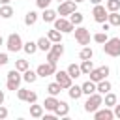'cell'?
Segmentation results:
<instances>
[{
  "instance_id": "e575fe53",
  "label": "cell",
  "mask_w": 120,
  "mask_h": 120,
  "mask_svg": "<svg viewBox=\"0 0 120 120\" xmlns=\"http://www.w3.org/2000/svg\"><path fill=\"white\" fill-rule=\"evenodd\" d=\"M15 69H19L21 73H22V71H26V69H28V60H22V58H19V60L15 62Z\"/></svg>"
},
{
  "instance_id": "f546056e",
  "label": "cell",
  "mask_w": 120,
  "mask_h": 120,
  "mask_svg": "<svg viewBox=\"0 0 120 120\" xmlns=\"http://www.w3.org/2000/svg\"><path fill=\"white\" fill-rule=\"evenodd\" d=\"M24 75H22V81H26V82H36V79H38V73L36 71H32L30 68L26 69V71H22Z\"/></svg>"
},
{
  "instance_id": "4fadbf2b",
  "label": "cell",
  "mask_w": 120,
  "mask_h": 120,
  "mask_svg": "<svg viewBox=\"0 0 120 120\" xmlns=\"http://www.w3.org/2000/svg\"><path fill=\"white\" fill-rule=\"evenodd\" d=\"M94 118H96V120H112V118H114V112L111 111V107L98 109V111H94Z\"/></svg>"
},
{
  "instance_id": "8992f818",
  "label": "cell",
  "mask_w": 120,
  "mask_h": 120,
  "mask_svg": "<svg viewBox=\"0 0 120 120\" xmlns=\"http://www.w3.org/2000/svg\"><path fill=\"white\" fill-rule=\"evenodd\" d=\"M17 98H19L21 101H26L28 105L38 101V94H36V92H32V90H26V88H21V86L17 88Z\"/></svg>"
},
{
  "instance_id": "7a4b0ae2",
  "label": "cell",
  "mask_w": 120,
  "mask_h": 120,
  "mask_svg": "<svg viewBox=\"0 0 120 120\" xmlns=\"http://www.w3.org/2000/svg\"><path fill=\"white\" fill-rule=\"evenodd\" d=\"M62 54H64V45H62V41L52 43V45H51V49L47 51V62L56 64V62L60 60V56H62Z\"/></svg>"
},
{
  "instance_id": "52a82bcc",
  "label": "cell",
  "mask_w": 120,
  "mask_h": 120,
  "mask_svg": "<svg viewBox=\"0 0 120 120\" xmlns=\"http://www.w3.org/2000/svg\"><path fill=\"white\" fill-rule=\"evenodd\" d=\"M54 28L60 30L62 34H69V32L75 30V26L69 22V19H64V17H60V19L56 17V19H54Z\"/></svg>"
},
{
  "instance_id": "3957f363",
  "label": "cell",
  "mask_w": 120,
  "mask_h": 120,
  "mask_svg": "<svg viewBox=\"0 0 120 120\" xmlns=\"http://www.w3.org/2000/svg\"><path fill=\"white\" fill-rule=\"evenodd\" d=\"M103 51L109 56H120V38H111L103 43Z\"/></svg>"
},
{
  "instance_id": "ee69618b",
  "label": "cell",
  "mask_w": 120,
  "mask_h": 120,
  "mask_svg": "<svg viewBox=\"0 0 120 120\" xmlns=\"http://www.w3.org/2000/svg\"><path fill=\"white\" fill-rule=\"evenodd\" d=\"M11 0H0V4H9Z\"/></svg>"
},
{
  "instance_id": "ab89813d",
  "label": "cell",
  "mask_w": 120,
  "mask_h": 120,
  "mask_svg": "<svg viewBox=\"0 0 120 120\" xmlns=\"http://www.w3.org/2000/svg\"><path fill=\"white\" fill-rule=\"evenodd\" d=\"M6 116H8V109H6L4 105H0V120H2V118H6Z\"/></svg>"
},
{
  "instance_id": "e0dca14e",
  "label": "cell",
  "mask_w": 120,
  "mask_h": 120,
  "mask_svg": "<svg viewBox=\"0 0 120 120\" xmlns=\"http://www.w3.org/2000/svg\"><path fill=\"white\" fill-rule=\"evenodd\" d=\"M81 90H82V94L90 96V94H94V92H96V82L88 79L86 82H82V84H81Z\"/></svg>"
},
{
  "instance_id": "7dc6e473",
  "label": "cell",
  "mask_w": 120,
  "mask_h": 120,
  "mask_svg": "<svg viewBox=\"0 0 120 120\" xmlns=\"http://www.w3.org/2000/svg\"><path fill=\"white\" fill-rule=\"evenodd\" d=\"M58 2H64V0H58Z\"/></svg>"
},
{
  "instance_id": "1f68e13d",
  "label": "cell",
  "mask_w": 120,
  "mask_h": 120,
  "mask_svg": "<svg viewBox=\"0 0 120 120\" xmlns=\"http://www.w3.org/2000/svg\"><path fill=\"white\" fill-rule=\"evenodd\" d=\"M47 92H49L51 96H58V94L62 92V86H60V84H58V82L54 81V82H51V84L47 86Z\"/></svg>"
},
{
  "instance_id": "603a6c76",
  "label": "cell",
  "mask_w": 120,
  "mask_h": 120,
  "mask_svg": "<svg viewBox=\"0 0 120 120\" xmlns=\"http://www.w3.org/2000/svg\"><path fill=\"white\" fill-rule=\"evenodd\" d=\"M47 38H49L52 43H58V41H62V32H60V30H56V28H52V30H49V32H47Z\"/></svg>"
},
{
  "instance_id": "8d00e7d4",
  "label": "cell",
  "mask_w": 120,
  "mask_h": 120,
  "mask_svg": "<svg viewBox=\"0 0 120 120\" xmlns=\"http://www.w3.org/2000/svg\"><path fill=\"white\" fill-rule=\"evenodd\" d=\"M19 86H21V81H13V79H8V82H6V88H8V90H13V92H15Z\"/></svg>"
},
{
  "instance_id": "7c38bea8",
  "label": "cell",
  "mask_w": 120,
  "mask_h": 120,
  "mask_svg": "<svg viewBox=\"0 0 120 120\" xmlns=\"http://www.w3.org/2000/svg\"><path fill=\"white\" fill-rule=\"evenodd\" d=\"M75 11V2L73 0H64V2H60V6H58V15L60 17H66V15H71Z\"/></svg>"
},
{
  "instance_id": "2e32d148",
  "label": "cell",
  "mask_w": 120,
  "mask_h": 120,
  "mask_svg": "<svg viewBox=\"0 0 120 120\" xmlns=\"http://www.w3.org/2000/svg\"><path fill=\"white\" fill-rule=\"evenodd\" d=\"M68 112H69V105L66 101H58V105L54 109V114L56 116H68Z\"/></svg>"
},
{
  "instance_id": "b9f144b4",
  "label": "cell",
  "mask_w": 120,
  "mask_h": 120,
  "mask_svg": "<svg viewBox=\"0 0 120 120\" xmlns=\"http://www.w3.org/2000/svg\"><path fill=\"white\" fill-rule=\"evenodd\" d=\"M4 99H6V96H4V92L0 90V105H4Z\"/></svg>"
},
{
  "instance_id": "836d02e7",
  "label": "cell",
  "mask_w": 120,
  "mask_h": 120,
  "mask_svg": "<svg viewBox=\"0 0 120 120\" xmlns=\"http://www.w3.org/2000/svg\"><path fill=\"white\" fill-rule=\"evenodd\" d=\"M105 8H107V11H118L120 9V0H107Z\"/></svg>"
},
{
  "instance_id": "d590c367",
  "label": "cell",
  "mask_w": 120,
  "mask_h": 120,
  "mask_svg": "<svg viewBox=\"0 0 120 120\" xmlns=\"http://www.w3.org/2000/svg\"><path fill=\"white\" fill-rule=\"evenodd\" d=\"M107 39H109V38H107V32H98V34H94V41H96V43H101V45H103Z\"/></svg>"
},
{
  "instance_id": "484cf974",
  "label": "cell",
  "mask_w": 120,
  "mask_h": 120,
  "mask_svg": "<svg viewBox=\"0 0 120 120\" xmlns=\"http://www.w3.org/2000/svg\"><path fill=\"white\" fill-rule=\"evenodd\" d=\"M22 51L26 54H34L38 51V43L36 41H26V43H22Z\"/></svg>"
},
{
  "instance_id": "83f0119b",
  "label": "cell",
  "mask_w": 120,
  "mask_h": 120,
  "mask_svg": "<svg viewBox=\"0 0 120 120\" xmlns=\"http://www.w3.org/2000/svg\"><path fill=\"white\" fill-rule=\"evenodd\" d=\"M13 15V8L9 6V4H2V8H0V17L2 19H9Z\"/></svg>"
},
{
  "instance_id": "ffe728a7",
  "label": "cell",
  "mask_w": 120,
  "mask_h": 120,
  "mask_svg": "<svg viewBox=\"0 0 120 120\" xmlns=\"http://www.w3.org/2000/svg\"><path fill=\"white\" fill-rule=\"evenodd\" d=\"M56 11H52V9H49V8H45L43 9V15H41V19L45 21V22H54V19H56Z\"/></svg>"
},
{
  "instance_id": "d4e9b609",
  "label": "cell",
  "mask_w": 120,
  "mask_h": 120,
  "mask_svg": "<svg viewBox=\"0 0 120 120\" xmlns=\"http://www.w3.org/2000/svg\"><path fill=\"white\" fill-rule=\"evenodd\" d=\"M68 92H69V98H71V99H79V98L82 96V90H81V86H77V84H71V86L68 88Z\"/></svg>"
},
{
  "instance_id": "9c48e42d",
  "label": "cell",
  "mask_w": 120,
  "mask_h": 120,
  "mask_svg": "<svg viewBox=\"0 0 120 120\" xmlns=\"http://www.w3.org/2000/svg\"><path fill=\"white\" fill-rule=\"evenodd\" d=\"M92 15H94V21H96V22H105V21H107L109 11H107V8H105V6L96 4V6H94V9H92Z\"/></svg>"
},
{
  "instance_id": "f35d334b",
  "label": "cell",
  "mask_w": 120,
  "mask_h": 120,
  "mask_svg": "<svg viewBox=\"0 0 120 120\" xmlns=\"http://www.w3.org/2000/svg\"><path fill=\"white\" fill-rule=\"evenodd\" d=\"M6 64H8V54L0 52V66H6Z\"/></svg>"
},
{
  "instance_id": "5b68a950",
  "label": "cell",
  "mask_w": 120,
  "mask_h": 120,
  "mask_svg": "<svg viewBox=\"0 0 120 120\" xmlns=\"http://www.w3.org/2000/svg\"><path fill=\"white\" fill-rule=\"evenodd\" d=\"M73 32H75V41H77L79 45H88V43H90V30H88V28L79 26V28H75Z\"/></svg>"
},
{
  "instance_id": "7bdbcfd3",
  "label": "cell",
  "mask_w": 120,
  "mask_h": 120,
  "mask_svg": "<svg viewBox=\"0 0 120 120\" xmlns=\"http://www.w3.org/2000/svg\"><path fill=\"white\" fill-rule=\"evenodd\" d=\"M90 2H92L94 6H96V4H101V0H90Z\"/></svg>"
},
{
  "instance_id": "ac0fdd59",
  "label": "cell",
  "mask_w": 120,
  "mask_h": 120,
  "mask_svg": "<svg viewBox=\"0 0 120 120\" xmlns=\"http://www.w3.org/2000/svg\"><path fill=\"white\" fill-rule=\"evenodd\" d=\"M56 105H58V99H56V96H49V98L43 101V107H45L47 111H52V112H54Z\"/></svg>"
},
{
  "instance_id": "4316f807",
  "label": "cell",
  "mask_w": 120,
  "mask_h": 120,
  "mask_svg": "<svg viewBox=\"0 0 120 120\" xmlns=\"http://www.w3.org/2000/svg\"><path fill=\"white\" fill-rule=\"evenodd\" d=\"M79 68H81V73H82V75H88V73L94 69V64H92V60H82Z\"/></svg>"
},
{
  "instance_id": "cb8c5ba5",
  "label": "cell",
  "mask_w": 120,
  "mask_h": 120,
  "mask_svg": "<svg viewBox=\"0 0 120 120\" xmlns=\"http://www.w3.org/2000/svg\"><path fill=\"white\" fill-rule=\"evenodd\" d=\"M92 56H94V51H92L88 45H84V47L81 49V52H79V58H81V60H92Z\"/></svg>"
},
{
  "instance_id": "f1b7e54d",
  "label": "cell",
  "mask_w": 120,
  "mask_h": 120,
  "mask_svg": "<svg viewBox=\"0 0 120 120\" xmlns=\"http://www.w3.org/2000/svg\"><path fill=\"white\" fill-rule=\"evenodd\" d=\"M82 19H84V17H82V13H79V11H73V13L69 15V22H71L73 26H79V24L82 22Z\"/></svg>"
},
{
  "instance_id": "d6986e66",
  "label": "cell",
  "mask_w": 120,
  "mask_h": 120,
  "mask_svg": "<svg viewBox=\"0 0 120 120\" xmlns=\"http://www.w3.org/2000/svg\"><path fill=\"white\" fill-rule=\"evenodd\" d=\"M107 22H109L111 26H120V13H118V11H109Z\"/></svg>"
},
{
  "instance_id": "60d3db41",
  "label": "cell",
  "mask_w": 120,
  "mask_h": 120,
  "mask_svg": "<svg viewBox=\"0 0 120 120\" xmlns=\"http://www.w3.org/2000/svg\"><path fill=\"white\" fill-rule=\"evenodd\" d=\"M112 112H114L116 118H120V105H114V111H112Z\"/></svg>"
},
{
  "instance_id": "ba28073f",
  "label": "cell",
  "mask_w": 120,
  "mask_h": 120,
  "mask_svg": "<svg viewBox=\"0 0 120 120\" xmlns=\"http://www.w3.org/2000/svg\"><path fill=\"white\" fill-rule=\"evenodd\" d=\"M54 77H56V82L62 86V90H68V88L73 84V82H71L73 79L68 75V71H62V69H60V71H54Z\"/></svg>"
},
{
  "instance_id": "4dcf8cb0",
  "label": "cell",
  "mask_w": 120,
  "mask_h": 120,
  "mask_svg": "<svg viewBox=\"0 0 120 120\" xmlns=\"http://www.w3.org/2000/svg\"><path fill=\"white\" fill-rule=\"evenodd\" d=\"M36 21H38V13H36V11H28V13L24 15V24L32 26V24H36Z\"/></svg>"
},
{
  "instance_id": "5bb4252c",
  "label": "cell",
  "mask_w": 120,
  "mask_h": 120,
  "mask_svg": "<svg viewBox=\"0 0 120 120\" xmlns=\"http://www.w3.org/2000/svg\"><path fill=\"white\" fill-rule=\"evenodd\" d=\"M111 82L107 81V79H101V81H98L96 82V92H99V94H107V92H111Z\"/></svg>"
},
{
  "instance_id": "9a60e30c",
  "label": "cell",
  "mask_w": 120,
  "mask_h": 120,
  "mask_svg": "<svg viewBox=\"0 0 120 120\" xmlns=\"http://www.w3.org/2000/svg\"><path fill=\"white\" fill-rule=\"evenodd\" d=\"M36 43H38V51H43V52H47V51L51 49V45H52V41H51V39H49L47 36L39 38V39H38Z\"/></svg>"
},
{
  "instance_id": "44dd1931",
  "label": "cell",
  "mask_w": 120,
  "mask_h": 120,
  "mask_svg": "<svg viewBox=\"0 0 120 120\" xmlns=\"http://www.w3.org/2000/svg\"><path fill=\"white\" fill-rule=\"evenodd\" d=\"M66 71H68V75H69L71 79H77V77H81V75H82V73H81V68H79L77 64H69Z\"/></svg>"
},
{
  "instance_id": "7402d4cb",
  "label": "cell",
  "mask_w": 120,
  "mask_h": 120,
  "mask_svg": "<svg viewBox=\"0 0 120 120\" xmlns=\"http://www.w3.org/2000/svg\"><path fill=\"white\" fill-rule=\"evenodd\" d=\"M30 116H34V118H41V116H43V105L30 103Z\"/></svg>"
},
{
  "instance_id": "6da1fadb",
  "label": "cell",
  "mask_w": 120,
  "mask_h": 120,
  "mask_svg": "<svg viewBox=\"0 0 120 120\" xmlns=\"http://www.w3.org/2000/svg\"><path fill=\"white\" fill-rule=\"evenodd\" d=\"M101 105H103V94L94 92V94H90L88 99L84 101V111H86V112H94V111H98Z\"/></svg>"
},
{
  "instance_id": "f6af8a7d",
  "label": "cell",
  "mask_w": 120,
  "mask_h": 120,
  "mask_svg": "<svg viewBox=\"0 0 120 120\" xmlns=\"http://www.w3.org/2000/svg\"><path fill=\"white\" fill-rule=\"evenodd\" d=\"M0 45H4V38L2 36H0Z\"/></svg>"
},
{
  "instance_id": "bcb514c9",
  "label": "cell",
  "mask_w": 120,
  "mask_h": 120,
  "mask_svg": "<svg viewBox=\"0 0 120 120\" xmlns=\"http://www.w3.org/2000/svg\"><path fill=\"white\" fill-rule=\"evenodd\" d=\"M73 2H75V4H81V2H84V0H73Z\"/></svg>"
},
{
  "instance_id": "8fae6325",
  "label": "cell",
  "mask_w": 120,
  "mask_h": 120,
  "mask_svg": "<svg viewBox=\"0 0 120 120\" xmlns=\"http://www.w3.org/2000/svg\"><path fill=\"white\" fill-rule=\"evenodd\" d=\"M90 81H94V82H98V81H101V79H107V75H109V68L107 66H99V68H94L90 73Z\"/></svg>"
},
{
  "instance_id": "30bf717a",
  "label": "cell",
  "mask_w": 120,
  "mask_h": 120,
  "mask_svg": "<svg viewBox=\"0 0 120 120\" xmlns=\"http://www.w3.org/2000/svg\"><path fill=\"white\" fill-rule=\"evenodd\" d=\"M56 71V64H51V62H45V64H39L36 73L38 77H49V75H54Z\"/></svg>"
},
{
  "instance_id": "74e56055",
  "label": "cell",
  "mask_w": 120,
  "mask_h": 120,
  "mask_svg": "<svg viewBox=\"0 0 120 120\" xmlns=\"http://www.w3.org/2000/svg\"><path fill=\"white\" fill-rule=\"evenodd\" d=\"M52 0H36V4H38V8H41V9H45V8H49V4H51Z\"/></svg>"
},
{
  "instance_id": "277c9868",
  "label": "cell",
  "mask_w": 120,
  "mask_h": 120,
  "mask_svg": "<svg viewBox=\"0 0 120 120\" xmlns=\"http://www.w3.org/2000/svg\"><path fill=\"white\" fill-rule=\"evenodd\" d=\"M6 47H8L9 52L21 51V49H22V39H21V36H19V34H9L8 39H6Z\"/></svg>"
},
{
  "instance_id": "d6a6232c",
  "label": "cell",
  "mask_w": 120,
  "mask_h": 120,
  "mask_svg": "<svg viewBox=\"0 0 120 120\" xmlns=\"http://www.w3.org/2000/svg\"><path fill=\"white\" fill-rule=\"evenodd\" d=\"M103 103H105V107H114V105H116V96H114L112 92H107Z\"/></svg>"
}]
</instances>
